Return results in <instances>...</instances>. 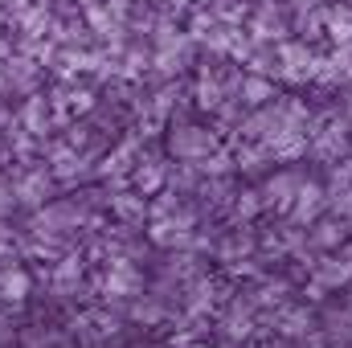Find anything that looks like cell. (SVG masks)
Listing matches in <instances>:
<instances>
[{"mask_svg": "<svg viewBox=\"0 0 352 348\" xmlns=\"http://www.w3.org/2000/svg\"><path fill=\"white\" fill-rule=\"evenodd\" d=\"M291 33V8L283 0H258L250 12V37L254 41H283Z\"/></svg>", "mask_w": 352, "mask_h": 348, "instance_id": "6da1fadb", "label": "cell"}, {"mask_svg": "<svg viewBox=\"0 0 352 348\" xmlns=\"http://www.w3.org/2000/svg\"><path fill=\"white\" fill-rule=\"evenodd\" d=\"M316 54L307 50V41L299 37V41H283L278 45V74L283 78H291V83H307V78H316Z\"/></svg>", "mask_w": 352, "mask_h": 348, "instance_id": "7a4b0ae2", "label": "cell"}, {"mask_svg": "<svg viewBox=\"0 0 352 348\" xmlns=\"http://www.w3.org/2000/svg\"><path fill=\"white\" fill-rule=\"evenodd\" d=\"M324 33L332 37L336 50L352 54V4H344V0L328 4V25H324Z\"/></svg>", "mask_w": 352, "mask_h": 348, "instance_id": "3957f363", "label": "cell"}, {"mask_svg": "<svg viewBox=\"0 0 352 348\" xmlns=\"http://www.w3.org/2000/svg\"><path fill=\"white\" fill-rule=\"evenodd\" d=\"M316 78H320V83H349L352 78V54L332 50L328 58H320V62H316Z\"/></svg>", "mask_w": 352, "mask_h": 348, "instance_id": "277c9868", "label": "cell"}, {"mask_svg": "<svg viewBox=\"0 0 352 348\" xmlns=\"http://www.w3.org/2000/svg\"><path fill=\"white\" fill-rule=\"evenodd\" d=\"M242 98L250 107H263L266 98H274V87L266 83V74H250V78H242Z\"/></svg>", "mask_w": 352, "mask_h": 348, "instance_id": "5b68a950", "label": "cell"}, {"mask_svg": "<svg viewBox=\"0 0 352 348\" xmlns=\"http://www.w3.org/2000/svg\"><path fill=\"white\" fill-rule=\"evenodd\" d=\"M217 21H226V25H242V17H246V0H213V8H209Z\"/></svg>", "mask_w": 352, "mask_h": 348, "instance_id": "8992f818", "label": "cell"}, {"mask_svg": "<svg viewBox=\"0 0 352 348\" xmlns=\"http://www.w3.org/2000/svg\"><path fill=\"white\" fill-rule=\"evenodd\" d=\"M209 140H205V131H197V127H180V135L173 140V148L180 156H192V152H201Z\"/></svg>", "mask_w": 352, "mask_h": 348, "instance_id": "52a82bcc", "label": "cell"}, {"mask_svg": "<svg viewBox=\"0 0 352 348\" xmlns=\"http://www.w3.org/2000/svg\"><path fill=\"white\" fill-rule=\"evenodd\" d=\"M33 74H37V70H33V62H25V58H12V62H8V83L29 87V83H33Z\"/></svg>", "mask_w": 352, "mask_h": 348, "instance_id": "ba28073f", "label": "cell"}, {"mask_svg": "<svg viewBox=\"0 0 352 348\" xmlns=\"http://www.w3.org/2000/svg\"><path fill=\"white\" fill-rule=\"evenodd\" d=\"M25 119H29L33 127H41V119H45V102H41V98H33V102L25 107Z\"/></svg>", "mask_w": 352, "mask_h": 348, "instance_id": "9c48e42d", "label": "cell"}, {"mask_svg": "<svg viewBox=\"0 0 352 348\" xmlns=\"http://www.w3.org/2000/svg\"><path fill=\"white\" fill-rule=\"evenodd\" d=\"M316 238H320L324 246H336V242H340V226H320V234H316Z\"/></svg>", "mask_w": 352, "mask_h": 348, "instance_id": "30bf717a", "label": "cell"}, {"mask_svg": "<svg viewBox=\"0 0 352 348\" xmlns=\"http://www.w3.org/2000/svg\"><path fill=\"white\" fill-rule=\"evenodd\" d=\"M0 8H12V12H21V8H25V0H0Z\"/></svg>", "mask_w": 352, "mask_h": 348, "instance_id": "8fae6325", "label": "cell"}]
</instances>
